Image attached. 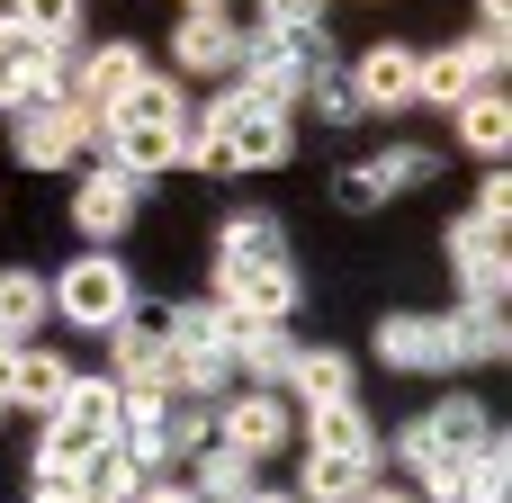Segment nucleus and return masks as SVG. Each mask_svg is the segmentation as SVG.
Wrapping results in <instances>:
<instances>
[{"mask_svg": "<svg viewBox=\"0 0 512 503\" xmlns=\"http://www.w3.org/2000/svg\"><path fill=\"white\" fill-rule=\"evenodd\" d=\"M108 171H126V180H144V171H180V162H198V108L180 99V81H135L108 117H99V144H90Z\"/></svg>", "mask_w": 512, "mask_h": 503, "instance_id": "1", "label": "nucleus"}, {"mask_svg": "<svg viewBox=\"0 0 512 503\" xmlns=\"http://www.w3.org/2000/svg\"><path fill=\"white\" fill-rule=\"evenodd\" d=\"M486 441H495L486 405L441 396L432 414H414V423L396 432V468H414V495H423V503H450V477H459V468H468Z\"/></svg>", "mask_w": 512, "mask_h": 503, "instance_id": "2", "label": "nucleus"}, {"mask_svg": "<svg viewBox=\"0 0 512 503\" xmlns=\"http://www.w3.org/2000/svg\"><path fill=\"white\" fill-rule=\"evenodd\" d=\"M270 162H288V108L252 90H225L198 108V171H270Z\"/></svg>", "mask_w": 512, "mask_h": 503, "instance_id": "3", "label": "nucleus"}, {"mask_svg": "<svg viewBox=\"0 0 512 503\" xmlns=\"http://www.w3.org/2000/svg\"><path fill=\"white\" fill-rule=\"evenodd\" d=\"M117 450H126L144 477L198 459V450H207V396H180V387H126V432H117Z\"/></svg>", "mask_w": 512, "mask_h": 503, "instance_id": "4", "label": "nucleus"}, {"mask_svg": "<svg viewBox=\"0 0 512 503\" xmlns=\"http://www.w3.org/2000/svg\"><path fill=\"white\" fill-rule=\"evenodd\" d=\"M234 342H243V315H225L216 297L171 306V387H180V396H234V387H243Z\"/></svg>", "mask_w": 512, "mask_h": 503, "instance_id": "5", "label": "nucleus"}, {"mask_svg": "<svg viewBox=\"0 0 512 503\" xmlns=\"http://www.w3.org/2000/svg\"><path fill=\"white\" fill-rule=\"evenodd\" d=\"M243 90L252 99H270V108H297L306 90H315V72H333V45H324V27L315 36H279V27H243Z\"/></svg>", "mask_w": 512, "mask_h": 503, "instance_id": "6", "label": "nucleus"}, {"mask_svg": "<svg viewBox=\"0 0 512 503\" xmlns=\"http://www.w3.org/2000/svg\"><path fill=\"white\" fill-rule=\"evenodd\" d=\"M117 432H126V387L117 378H72L63 387V405L45 414V450L54 459H99V450H117Z\"/></svg>", "mask_w": 512, "mask_h": 503, "instance_id": "7", "label": "nucleus"}, {"mask_svg": "<svg viewBox=\"0 0 512 503\" xmlns=\"http://www.w3.org/2000/svg\"><path fill=\"white\" fill-rule=\"evenodd\" d=\"M99 144V108H81V99H36V108H18V126H9V153L27 162V171H63V162H81Z\"/></svg>", "mask_w": 512, "mask_h": 503, "instance_id": "8", "label": "nucleus"}, {"mask_svg": "<svg viewBox=\"0 0 512 503\" xmlns=\"http://www.w3.org/2000/svg\"><path fill=\"white\" fill-rule=\"evenodd\" d=\"M54 315H63V324H81V333H108V324H126V315H135V279H126L108 252H81V261L54 279Z\"/></svg>", "mask_w": 512, "mask_h": 503, "instance_id": "9", "label": "nucleus"}, {"mask_svg": "<svg viewBox=\"0 0 512 503\" xmlns=\"http://www.w3.org/2000/svg\"><path fill=\"white\" fill-rule=\"evenodd\" d=\"M504 36L486 27V36H459V45H441V54H423V72H414V99H432V108H459V99H477V90H495V72H504Z\"/></svg>", "mask_w": 512, "mask_h": 503, "instance_id": "10", "label": "nucleus"}, {"mask_svg": "<svg viewBox=\"0 0 512 503\" xmlns=\"http://www.w3.org/2000/svg\"><path fill=\"white\" fill-rule=\"evenodd\" d=\"M63 45H45L27 18H9L0 9V108H36V99H54L63 90Z\"/></svg>", "mask_w": 512, "mask_h": 503, "instance_id": "11", "label": "nucleus"}, {"mask_svg": "<svg viewBox=\"0 0 512 503\" xmlns=\"http://www.w3.org/2000/svg\"><path fill=\"white\" fill-rule=\"evenodd\" d=\"M216 306L243 324H288L297 315V270L288 261H216Z\"/></svg>", "mask_w": 512, "mask_h": 503, "instance_id": "12", "label": "nucleus"}, {"mask_svg": "<svg viewBox=\"0 0 512 503\" xmlns=\"http://www.w3.org/2000/svg\"><path fill=\"white\" fill-rule=\"evenodd\" d=\"M450 270H459V297H468V306H504V288H512L504 225H477V216H459V225H450Z\"/></svg>", "mask_w": 512, "mask_h": 503, "instance_id": "13", "label": "nucleus"}, {"mask_svg": "<svg viewBox=\"0 0 512 503\" xmlns=\"http://www.w3.org/2000/svg\"><path fill=\"white\" fill-rule=\"evenodd\" d=\"M378 360L405 369V378H450V369H459L450 315H387V324H378Z\"/></svg>", "mask_w": 512, "mask_h": 503, "instance_id": "14", "label": "nucleus"}, {"mask_svg": "<svg viewBox=\"0 0 512 503\" xmlns=\"http://www.w3.org/2000/svg\"><path fill=\"white\" fill-rule=\"evenodd\" d=\"M108 369H117V387H171V315H126V324H108Z\"/></svg>", "mask_w": 512, "mask_h": 503, "instance_id": "15", "label": "nucleus"}, {"mask_svg": "<svg viewBox=\"0 0 512 503\" xmlns=\"http://www.w3.org/2000/svg\"><path fill=\"white\" fill-rule=\"evenodd\" d=\"M135 81H144V54H135V45H117V36H108V45H90L81 63H63V99H81V108H99V117H108Z\"/></svg>", "mask_w": 512, "mask_h": 503, "instance_id": "16", "label": "nucleus"}, {"mask_svg": "<svg viewBox=\"0 0 512 503\" xmlns=\"http://www.w3.org/2000/svg\"><path fill=\"white\" fill-rule=\"evenodd\" d=\"M72 225H81V243H90V252H108V243H117V234L135 225V180L99 162V171H90V180L72 189Z\"/></svg>", "mask_w": 512, "mask_h": 503, "instance_id": "17", "label": "nucleus"}, {"mask_svg": "<svg viewBox=\"0 0 512 503\" xmlns=\"http://www.w3.org/2000/svg\"><path fill=\"white\" fill-rule=\"evenodd\" d=\"M216 441H225V450H243V459H270V450L288 441V405H279L270 387H252V396H225V414H216Z\"/></svg>", "mask_w": 512, "mask_h": 503, "instance_id": "18", "label": "nucleus"}, {"mask_svg": "<svg viewBox=\"0 0 512 503\" xmlns=\"http://www.w3.org/2000/svg\"><path fill=\"white\" fill-rule=\"evenodd\" d=\"M171 54H180V72H234L243 63V27L225 9H189L171 27Z\"/></svg>", "mask_w": 512, "mask_h": 503, "instance_id": "19", "label": "nucleus"}, {"mask_svg": "<svg viewBox=\"0 0 512 503\" xmlns=\"http://www.w3.org/2000/svg\"><path fill=\"white\" fill-rule=\"evenodd\" d=\"M306 450H324V459H369V468H378V432H369L360 396H333V405H306Z\"/></svg>", "mask_w": 512, "mask_h": 503, "instance_id": "20", "label": "nucleus"}, {"mask_svg": "<svg viewBox=\"0 0 512 503\" xmlns=\"http://www.w3.org/2000/svg\"><path fill=\"white\" fill-rule=\"evenodd\" d=\"M414 72H423V54H405V45H369L360 72H351L360 117H369V108H405V99H414Z\"/></svg>", "mask_w": 512, "mask_h": 503, "instance_id": "21", "label": "nucleus"}, {"mask_svg": "<svg viewBox=\"0 0 512 503\" xmlns=\"http://www.w3.org/2000/svg\"><path fill=\"white\" fill-rule=\"evenodd\" d=\"M297 333L288 324H243V342H234V369L252 378V387H288V369H297Z\"/></svg>", "mask_w": 512, "mask_h": 503, "instance_id": "22", "label": "nucleus"}, {"mask_svg": "<svg viewBox=\"0 0 512 503\" xmlns=\"http://www.w3.org/2000/svg\"><path fill=\"white\" fill-rule=\"evenodd\" d=\"M252 468H261V459H243V450L207 441V450L189 459V495H198V503H243V495H252Z\"/></svg>", "mask_w": 512, "mask_h": 503, "instance_id": "23", "label": "nucleus"}, {"mask_svg": "<svg viewBox=\"0 0 512 503\" xmlns=\"http://www.w3.org/2000/svg\"><path fill=\"white\" fill-rule=\"evenodd\" d=\"M45 315H54V288L36 270H0V342H27Z\"/></svg>", "mask_w": 512, "mask_h": 503, "instance_id": "24", "label": "nucleus"}, {"mask_svg": "<svg viewBox=\"0 0 512 503\" xmlns=\"http://www.w3.org/2000/svg\"><path fill=\"white\" fill-rule=\"evenodd\" d=\"M459 144H468V153H486V162H504V144H512V99H504V90L459 99Z\"/></svg>", "mask_w": 512, "mask_h": 503, "instance_id": "25", "label": "nucleus"}, {"mask_svg": "<svg viewBox=\"0 0 512 503\" xmlns=\"http://www.w3.org/2000/svg\"><path fill=\"white\" fill-rule=\"evenodd\" d=\"M450 503H512V450H504V432L450 477Z\"/></svg>", "mask_w": 512, "mask_h": 503, "instance_id": "26", "label": "nucleus"}, {"mask_svg": "<svg viewBox=\"0 0 512 503\" xmlns=\"http://www.w3.org/2000/svg\"><path fill=\"white\" fill-rule=\"evenodd\" d=\"M450 342H459V369H468V360H504L512 351L504 306H459V315H450Z\"/></svg>", "mask_w": 512, "mask_h": 503, "instance_id": "27", "label": "nucleus"}, {"mask_svg": "<svg viewBox=\"0 0 512 503\" xmlns=\"http://www.w3.org/2000/svg\"><path fill=\"white\" fill-rule=\"evenodd\" d=\"M369 477H378L369 459H324V450H315V459H306V477H297V503H351Z\"/></svg>", "mask_w": 512, "mask_h": 503, "instance_id": "28", "label": "nucleus"}, {"mask_svg": "<svg viewBox=\"0 0 512 503\" xmlns=\"http://www.w3.org/2000/svg\"><path fill=\"white\" fill-rule=\"evenodd\" d=\"M63 387H72V369H63L54 351H18V387H9V405L54 414V405H63Z\"/></svg>", "mask_w": 512, "mask_h": 503, "instance_id": "29", "label": "nucleus"}, {"mask_svg": "<svg viewBox=\"0 0 512 503\" xmlns=\"http://www.w3.org/2000/svg\"><path fill=\"white\" fill-rule=\"evenodd\" d=\"M135 495H144V468H135L126 450L81 459V503H135Z\"/></svg>", "mask_w": 512, "mask_h": 503, "instance_id": "30", "label": "nucleus"}, {"mask_svg": "<svg viewBox=\"0 0 512 503\" xmlns=\"http://www.w3.org/2000/svg\"><path fill=\"white\" fill-rule=\"evenodd\" d=\"M216 261H288V234H279L270 216H225Z\"/></svg>", "mask_w": 512, "mask_h": 503, "instance_id": "31", "label": "nucleus"}, {"mask_svg": "<svg viewBox=\"0 0 512 503\" xmlns=\"http://www.w3.org/2000/svg\"><path fill=\"white\" fill-rule=\"evenodd\" d=\"M288 387H297L306 405H333V396H351V360H342V351H297Z\"/></svg>", "mask_w": 512, "mask_h": 503, "instance_id": "32", "label": "nucleus"}, {"mask_svg": "<svg viewBox=\"0 0 512 503\" xmlns=\"http://www.w3.org/2000/svg\"><path fill=\"white\" fill-rule=\"evenodd\" d=\"M369 171H378V180H387V198H396V189H423V180L441 171V153H432V144H387Z\"/></svg>", "mask_w": 512, "mask_h": 503, "instance_id": "33", "label": "nucleus"}, {"mask_svg": "<svg viewBox=\"0 0 512 503\" xmlns=\"http://www.w3.org/2000/svg\"><path fill=\"white\" fill-rule=\"evenodd\" d=\"M9 18H27L45 45H63L72 54V36H81V0H9Z\"/></svg>", "mask_w": 512, "mask_h": 503, "instance_id": "34", "label": "nucleus"}, {"mask_svg": "<svg viewBox=\"0 0 512 503\" xmlns=\"http://www.w3.org/2000/svg\"><path fill=\"white\" fill-rule=\"evenodd\" d=\"M27 495H36V503H81V468H72V459H54V450H36Z\"/></svg>", "mask_w": 512, "mask_h": 503, "instance_id": "35", "label": "nucleus"}, {"mask_svg": "<svg viewBox=\"0 0 512 503\" xmlns=\"http://www.w3.org/2000/svg\"><path fill=\"white\" fill-rule=\"evenodd\" d=\"M306 99L324 108V126H351V117H360V90H351L342 72H315V90H306Z\"/></svg>", "mask_w": 512, "mask_h": 503, "instance_id": "36", "label": "nucleus"}, {"mask_svg": "<svg viewBox=\"0 0 512 503\" xmlns=\"http://www.w3.org/2000/svg\"><path fill=\"white\" fill-rule=\"evenodd\" d=\"M261 27H279V36H315V27H324V0H261Z\"/></svg>", "mask_w": 512, "mask_h": 503, "instance_id": "37", "label": "nucleus"}, {"mask_svg": "<svg viewBox=\"0 0 512 503\" xmlns=\"http://www.w3.org/2000/svg\"><path fill=\"white\" fill-rule=\"evenodd\" d=\"M342 207H387V180L360 162V171H342Z\"/></svg>", "mask_w": 512, "mask_h": 503, "instance_id": "38", "label": "nucleus"}, {"mask_svg": "<svg viewBox=\"0 0 512 503\" xmlns=\"http://www.w3.org/2000/svg\"><path fill=\"white\" fill-rule=\"evenodd\" d=\"M504 216H512V180H504V171H495V180L477 189V225H504Z\"/></svg>", "mask_w": 512, "mask_h": 503, "instance_id": "39", "label": "nucleus"}, {"mask_svg": "<svg viewBox=\"0 0 512 503\" xmlns=\"http://www.w3.org/2000/svg\"><path fill=\"white\" fill-rule=\"evenodd\" d=\"M135 503H198V495H189L180 477H153V486H144V495H135Z\"/></svg>", "mask_w": 512, "mask_h": 503, "instance_id": "40", "label": "nucleus"}, {"mask_svg": "<svg viewBox=\"0 0 512 503\" xmlns=\"http://www.w3.org/2000/svg\"><path fill=\"white\" fill-rule=\"evenodd\" d=\"M351 503H423V495H405V486H378V477H369V486H360Z\"/></svg>", "mask_w": 512, "mask_h": 503, "instance_id": "41", "label": "nucleus"}, {"mask_svg": "<svg viewBox=\"0 0 512 503\" xmlns=\"http://www.w3.org/2000/svg\"><path fill=\"white\" fill-rule=\"evenodd\" d=\"M18 351H27V342H0V405H9V387H18Z\"/></svg>", "mask_w": 512, "mask_h": 503, "instance_id": "42", "label": "nucleus"}, {"mask_svg": "<svg viewBox=\"0 0 512 503\" xmlns=\"http://www.w3.org/2000/svg\"><path fill=\"white\" fill-rule=\"evenodd\" d=\"M504 9H512V0H486V27H495V36H504Z\"/></svg>", "mask_w": 512, "mask_h": 503, "instance_id": "43", "label": "nucleus"}, {"mask_svg": "<svg viewBox=\"0 0 512 503\" xmlns=\"http://www.w3.org/2000/svg\"><path fill=\"white\" fill-rule=\"evenodd\" d=\"M243 503H297V495H270V486H252V495H243Z\"/></svg>", "mask_w": 512, "mask_h": 503, "instance_id": "44", "label": "nucleus"}, {"mask_svg": "<svg viewBox=\"0 0 512 503\" xmlns=\"http://www.w3.org/2000/svg\"><path fill=\"white\" fill-rule=\"evenodd\" d=\"M189 9H225V0H189Z\"/></svg>", "mask_w": 512, "mask_h": 503, "instance_id": "45", "label": "nucleus"}]
</instances>
